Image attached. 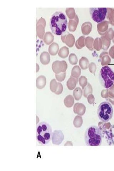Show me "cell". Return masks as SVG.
<instances>
[{
	"mask_svg": "<svg viewBox=\"0 0 114 171\" xmlns=\"http://www.w3.org/2000/svg\"><path fill=\"white\" fill-rule=\"evenodd\" d=\"M62 41L69 47H73L75 42V37L72 34L69 33L62 35L61 37Z\"/></svg>",
	"mask_w": 114,
	"mask_h": 171,
	"instance_id": "obj_9",
	"label": "cell"
},
{
	"mask_svg": "<svg viewBox=\"0 0 114 171\" xmlns=\"http://www.w3.org/2000/svg\"><path fill=\"white\" fill-rule=\"evenodd\" d=\"M54 36L50 32H47L44 35L43 40L47 45H50L54 41Z\"/></svg>",
	"mask_w": 114,
	"mask_h": 171,
	"instance_id": "obj_17",
	"label": "cell"
},
{
	"mask_svg": "<svg viewBox=\"0 0 114 171\" xmlns=\"http://www.w3.org/2000/svg\"><path fill=\"white\" fill-rule=\"evenodd\" d=\"M69 61L72 65H76L77 63L78 58L75 54L72 53L70 54L69 57Z\"/></svg>",
	"mask_w": 114,
	"mask_h": 171,
	"instance_id": "obj_25",
	"label": "cell"
},
{
	"mask_svg": "<svg viewBox=\"0 0 114 171\" xmlns=\"http://www.w3.org/2000/svg\"><path fill=\"white\" fill-rule=\"evenodd\" d=\"M99 78L101 85L106 89H109L114 85V72L109 66H105L102 68Z\"/></svg>",
	"mask_w": 114,
	"mask_h": 171,
	"instance_id": "obj_4",
	"label": "cell"
},
{
	"mask_svg": "<svg viewBox=\"0 0 114 171\" xmlns=\"http://www.w3.org/2000/svg\"><path fill=\"white\" fill-rule=\"evenodd\" d=\"M82 90L81 88L77 87L74 90L73 95L75 99L79 100L81 98L82 94Z\"/></svg>",
	"mask_w": 114,
	"mask_h": 171,
	"instance_id": "obj_27",
	"label": "cell"
},
{
	"mask_svg": "<svg viewBox=\"0 0 114 171\" xmlns=\"http://www.w3.org/2000/svg\"><path fill=\"white\" fill-rule=\"evenodd\" d=\"M79 18L77 15L75 16V18L69 19V29L70 32L75 31L77 29L78 24L79 23Z\"/></svg>",
	"mask_w": 114,
	"mask_h": 171,
	"instance_id": "obj_12",
	"label": "cell"
},
{
	"mask_svg": "<svg viewBox=\"0 0 114 171\" xmlns=\"http://www.w3.org/2000/svg\"><path fill=\"white\" fill-rule=\"evenodd\" d=\"M46 84V78L45 76L41 75L36 79V86L38 89H41L45 87Z\"/></svg>",
	"mask_w": 114,
	"mask_h": 171,
	"instance_id": "obj_13",
	"label": "cell"
},
{
	"mask_svg": "<svg viewBox=\"0 0 114 171\" xmlns=\"http://www.w3.org/2000/svg\"><path fill=\"white\" fill-rule=\"evenodd\" d=\"M93 41L94 39L91 37H87L85 38V45L90 51H92L93 49Z\"/></svg>",
	"mask_w": 114,
	"mask_h": 171,
	"instance_id": "obj_23",
	"label": "cell"
},
{
	"mask_svg": "<svg viewBox=\"0 0 114 171\" xmlns=\"http://www.w3.org/2000/svg\"><path fill=\"white\" fill-rule=\"evenodd\" d=\"M74 100L72 96H67L65 100V105L67 107H70L74 103Z\"/></svg>",
	"mask_w": 114,
	"mask_h": 171,
	"instance_id": "obj_24",
	"label": "cell"
},
{
	"mask_svg": "<svg viewBox=\"0 0 114 171\" xmlns=\"http://www.w3.org/2000/svg\"><path fill=\"white\" fill-rule=\"evenodd\" d=\"M40 59L43 65H47L50 61V56L49 54L47 52H43L41 53L40 57Z\"/></svg>",
	"mask_w": 114,
	"mask_h": 171,
	"instance_id": "obj_14",
	"label": "cell"
},
{
	"mask_svg": "<svg viewBox=\"0 0 114 171\" xmlns=\"http://www.w3.org/2000/svg\"><path fill=\"white\" fill-rule=\"evenodd\" d=\"M89 64V60L86 57H82L79 60V65L82 69H87Z\"/></svg>",
	"mask_w": 114,
	"mask_h": 171,
	"instance_id": "obj_18",
	"label": "cell"
},
{
	"mask_svg": "<svg viewBox=\"0 0 114 171\" xmlns=\"http://www.w3.org/2000/svg\"><path fill=\"white\" fill-rule=\"evenodd\" d=\"M85 37L82 36L78 39L75 43V45L78 49H80L85 46Z\"/></svg>",
	"mask_w": 114,
	"mask_h": 171,
	"instance_id": "obj_19",
	"label": "cell"
},
{
	"mask_svg": "<svg viewBox=\"0 0 114 171\" xmlns=\"http://www.w3.org/2000/svg\"><path fill=\"white\" fill-rule=\"evenodd\" d=\"M85 139L88 146H97L101 145L102 142L101 131L97 126H91L86 130Z\"/></svg>",
	"mask_w": 114,
	"mask_h": 171,
	"instance_id": "obj_2",
	"label": "cell"
},
{
	"mask_svg": "<svg viewBox=\"0 0 114 171\" xmlns=\"http://www.w3.org/2000/svg\"><path fill=\"white\" fill-rule=\"evenodd\" d=\"M67 64L65 61H56L52 65V69L55 74L65 73L67 70Z\"/></svg>",
	"mask_w": 114,
	"mask_h": 171,
	"instance_id": "obj_7",
	"label": "cell"
},
{
	"mask_svg": "<svg viewBox=\"0 0 114 171\" xmlns=\"http://www.w3.org/2000/svg\"><path fill=\"white\" fill-rule=\"evenodd\" d=\"M89 67L90 72L92 73L95 74L96 69V67L95 64L93 62H92L89 64Z\"/></svg>",
	"mask_w": 114,
	"mask_h": 171,
	"instance_id": "obj_30",
	"label": "cell"
},
{
	"mask_svg": "<svg viewBox=\"0 0 114 171\" xmlns=\"http://www.w3.org/2000/svg\"><path fill=\"white\" fill-rule=\"evenodd\" d=\"M59 50V46L56 43H53L50 45L49 48V51L52 55L55 56L57 55Z\"/></svg>",
	"mask_w": 114,
	"mask_h": 171,
	"instance_id": "obj_15",
	"label": "cell"
},
{
	"mask_svg": "<svg viewBox=\"0 0 114 171\" xmlns=\"http://www.w3.org/2000/svg\"><path fill=\"white\" fill-rule=\"evenodd\" d=\"M78 81V79L71 76L67 82L68 88L70 90H73L75 88Z\"/></svg>",
	"mask_w": 114,
	"mask_h": 171,
	"instance_id": "obj_16",
	"label": "cell"
},
{
	"mask_svg": "<svg viewBox=\"0 0 114 171\" xmlns=\"http://www.w3.org/2000/svg\"><path fill=\"white\" fill-rule=\"evenodd\" d=\"M81 70L79 66H75L72 70L71 76L78 79L81 75Z\"/></svg>",
	"mask_w": 114,
	"mask_h": 171,
	"instance_id": "obj_21",
	"label": "cell"
},
{
	"mask_svg": "<svg viewBox=\"0 0 114 171\" xmlns=\"http://www.w3.org/2000/svg\"><path fill=\"white\" fill-rule=\"evenodd\" d=\"M58 83H59V90H58V92H56L55 93L58 94V95H59V94L61 93L62 92L63 87L61 83L58 82Z\"/></svg>",
	"mask_w": 114,
	"mask_h": 171,
	"instance_id": "obj_31",
	"label": "cell"
},
{
	"mask_svg": "<svg viewBox=\"0 0 114 171\" xmlns=\"http://www.w3.org/2000/svg\"><path fill=\"white\" fill-rule=\"evenodd\" d=\"M68 25L67 17L61 12H56L52 16L50 27L52 33L57 35H63L66 30Z\"/></svg>",
	"mask_w": 114,
	"mask_h": 171,
	"instance_id": "obj_1",
	"label": "cell"
},
{
	"mask_svg": "<svg viewBox=\"0 0 114 171\" xmlns=\"http://www.w3.org/2000/svg\"><path fill=\"white\" fill-rule=\"evenodd\" d=\"M112 106L109 102H102L98 107L97 115L100 120L103 122H109L113 115Z\"/></svg>",
	"mask_w": 114,
	"mask_h": 171,
	"instance_id": "obj_5",
	"label": "cell"
},
{
	"mask_svg": "<svg viewBox=\"0 0 114 171\" xmlns=\"http://www.w3.org/2000/svg\"><path fill=\"white\" fill-rule=\"evenodd\" d=\"M66 73H61L59 74H55V78L58 81L62 82L64 81L65 78Z\"/></svg>",
	"mask_w": 114,
	"mask_h": 171,
	"instance_id": "obj_29",
	"label": "cell"
},
{
	"mask_svg": "<svg viewBox=\"0 0 114 171\" xmlns=\"http://www.w3.org/2000/svg\"><path fill=\"white\" fill-rule=\"evenodd\" d=\"M69 54V48L66 47H63L61 48L59 52V57L62 58H65L68 57Z\"/></svg>",
	"mask_w": 114,
	"mask_h": 171,
	"instance_id": "obj_20",
	"label": "cell"
},
{
	"mask_svg": "<svg viewBox=\"0 0 114 171\" xmlns=\"http://www.w3.org/2000/svg\"><path fill=\"white\" fill-rule=\"evenodd\" d=\"M53 132L50 125L45 122H40L37 126L36 139L39 144L45 146L50 141Z\"/></svg>",
	"mask_w": 114,
	"mask_h": 171,
	"instance_id": "obj_3",
	"label": "cell"
},
{
	"mask_svg": "<svg viewBox=\"0 0 114 171\" xmlns=\"http://www.w3.org/2000/svg\"><path fill=\"white\" fill-rule=\"evenodd\" d=\"M92 29V25L90 22H86L82 25L81 31L82 33L85 35H87L90 33Z\"/></svg>",
	"mask_w": 114,
	"mask_h": 171,
	"instance_id": "obj_11",
	"label": "cell"
},
{
	"mask_svg": "<svg viewBox=\"0 0 114 171\" xmlns=\"http://www.w3.org/2000/svg\"><path fill=\"white\" fill-rule=\"evenodd\" d=\"M58 86H59V83L56 81L55 79L52 80L50 84V88L51 91L55 92Z\"/></svg>",
	"mask_w": 114,
	"mask_h": 171,
	"instance_id": "obj_26",
	"label": "cell"
},
{
	"mask_svg": "<svg viewBox=\"0 0 114 171\" xmlns=\"http://www.w3.org/2000/svg\"><path fill=\"white\" fill-rule=\"evenodd\" d=\"M89 12L92 19L97 23L103 22L106 17L107 8H91Z\"/></svg>",
	"mask_w": 114,
	"mask_h": 171,
	"instance_id": "obj_6",
	"label": "cell"
},
{
	"mask_svg": "<svg viewBox=\"0 0 114 171\" xmlns=\"http://www.w3.org/2000/svg\"><path fill=\"white\" fill-rule=\"evenodd\" d=\"M79 82L82 88H83L86 86L87 83V79L85 76H82L79 78Z\"/></svg>",
	"mask_w": 114,
	"mask_h": 171,
	"instance_id": "obj_28",
	"label": "cell"
},
{
	"mask_svg": "<svg viewBox=\"0 0 114 171\" xmlns=\"http://www.w3.org/2000/svg\"><path fill=\"white\" fill-rule=\"evenodd\" d=\"M65 13L70 19L75 18L76 15L75 9L73 8H67L65 10Z\"/></svg>",
	"mask_w": 114,
	"mask_h": 171,
	"instance_id": "obj_22",
	"label": "cell"
},
{
	"mask_svg": "<svg viewBox=\"0 0 114 171\" xmlns=\"http://www.w3.org/2000/svg\"><path fill=\"white\" fill-rule=\"evenodd\" d=\"M46 21L42 18L39 19L36 24V32L38 37L41 39H43L45 35V28Z\"/></svg>",
	"mask_w": 114,
	"mask_h": 171,
	"instance_id": "obj_8",
	"label": "cell"
},
{
	"mask_svg": "<svg viewBox=\"0 0 114 171\" xmlns=\"http://www.w3.org/2000/svg\"><path fill=\"white\" fill-rule=\"evenodd\" d=\"M64 136L61 131L55 130L52 137V141L53 144L59 145L62 141Z\"/></svg>",
	"mask_w": 114,
	"mask_h": 171,
	"instance_id": "obj_10",
	"label": "cell"
}]
</instances>
